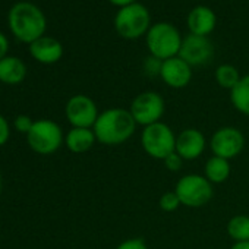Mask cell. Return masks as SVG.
Segmentation results:
<instances>
[{
	"label": "cell",
	"instance_id": "26",
	"mask_svg": "<svg viewBox=\"0 0 249 249\" xmlns=\"http://www.w3.org/2000/svg\"><path fill=\"white\" fill-rule=\"evenodd\" d=\"M11 137V129H9V123L8 120L0 114V147L5 145Z\"/></svg>",
	"mask_w": 249,
	"mask_h": 249
},
{
	"label": "cell",
	"instance_id": "13",
	"mask_svg": "<svg viewBox=\"0 0 249 249\" xmlns=\"http://www.w3.org/2000/svg\"><path fill=\"white\" fill-rule=\"evenodd\" d=\"M205 137L195 128L183 129L176 137V153L183 160H196L205 150Z\"/></svg>",
	"mask_w": 249,
	"mask_h": 249
},
{
	"label": "cell",
	"instance_id": "8",
	"mask_svg": "<svg viewBox=\"0 0 249 249\" xmlns=\"http://www.w3.org/2000/svg\"><path fill=\"white\" fill-rule=\"evenodd\" d=\"M164 110H166L164 98L154 91H145L138 94L134 98L129 108L137 124H141L144 128L157 122H161L160 119L163 117Z\"/></svg>",
	"mask_w": 249,
	"mask_h": 249
},
{
	"label": "cell",
	"instance_id": "15",
	"mask_svg": "<svg viewBox=\"0 0 249 249\" xmlns=\"http://www.w3.org/2000/svg\"><path fill=\"white\" fill-rule=\"evenodd\" d=\"M215 14L208 6H195L188 15V28L191 34L208 37L215 28Z\"/></svg>",
	"mask_w": 249,
	"mask_h": 249
},
{
	"label": "cell",
	"instance_id": "1",
	"mask_svg": "<svg viewBox=\"0 0 249 249\" xmlns=\"http://www.w3.org/2000/svg\"><path fill=\"white\" fill-rule=\"evenodd\" d=\"M137 122L126 108H107L100 113L92 131L103 145H120L126 142L137 131Z\"/></svg>",
	"mask_w": 249,
	"mask_h": 249
},
{
	"label": "cell",
	"instance_id": "19",
	"mask_svg": "<svg viewBox=\"0 0 249 249\" xmlns=\"http://www.w3.org/2000/svg\"><path fill=\"white\" fill-rule=\"evenodd\" d=\"M230 101L239 113L249 116V73L242 76L230 91Z\"/></svg>",
	"mask_w": 249,
	"mask_h": 249
},
{
	"label": "cell",
	"instance_id": "21",
	"mask_svg": "<svg viewBox=\"0 0 249 249\" xmlns=\"http://www.w3.org/2000/svg\"><path fill=\"white\" fill-rule=\"evenodd\" d=\"M240 78L242 76L239 75V71L231 65H221L215 71V81L224 89L231 91L236 87V84L240 81Z\"/></svg>",
	"mask_w": 249,
	"mask_h": 249
},
{
	"label": "cell",
	"instance_id": "14",
	"mask_svg": "<svg viewBox=\"0 0 249 249\" xmlns=\"http://www.w3.org/2000/svg\"><path fill=\"white\" fill-rule=\"evenodd\" d=\"M30 53L37 62L52 65L59 62L60 57L63 56V46L60 44L59 40L43 36L30 44Z\"/></svg>",
	"mask_w": 249,
	"mask_h": 249
},
{
	"label": "cell",
	"instance_id": "29",
	"mask_svg": "<svg viewBox=\"0 0 249 249\" xmlns=\"http://www.w3.org/2000/svg\"><path fill=\"white\" fill-rule=\"evenodd\" d=\"M108 2L114 6H119L120 9L124 8V6H129L132 3H135V0H108Z\"/></svg>",
	"mask_w": 249,
	"mask_h": 249
},
{
	"label": "cell",
	"instance_id": "10",
	"mask_svg": "<svg viewBox=\"0 0 249 249\" xmlns=\"http://www.w3.org/2000/svg\"><path fill=\"white\" fill-rule=\"evenodd\" d=\"M245 147L243 134L234 126H223L214 132L210 141V148L214 156L230 160L237 157Z\"/></svg>",
	"mask_w": 249,
	"mask_h": 249
},
{
	"label": "cell",
	"instance_id": "16",
	"mask_svg": "<svg viewBox=\"0 0 249 249\" xmlns=\"http://www.w3.org/2000/svg\"><path fill=\"white\" fill-rule=\"evenodd\" d=\"M27 75L25 63L15 56H5L0 59V82L17 85L24 81Z\"/></svg>",
	"mask_w": 249,
	"mask_h": 249
},
{
	"label": "cell",
	"instance_id": "12",
	"mask_svg": "<svg viewBox=\"0 0 249 249\" xmlns=\"http://www.w3.org/2000/svg\"><path fill=\"white\" fill-rule=\"evenodd\" d=\"M160 78L172 88H185L192 79V66L179 56L163 60Z\"/></svg>",
	"mask_w": 249,
	"mask_h": 249
},
{
	"label": "cell",
	"instance_id": "24",
	"mask_svg": "<svg viewBox=\"0 0 249 249\" xmlns=\"http://www.w3.org/2000/svg\"><path fill=\"white\" fill-rule=\"evenodd\" d=\"M163 161H164L166 169H169L170 172H179L182 169V166H183V159L176 151L172 153L169 157H166Z\"/></svg>",
	"mask_w": 249,
	"mask_h": 249
},
{
	"label": "cell",
	"instance_id": "4",
	"mask_svg": "<svg viewBox=\"0 0 249 249\" xmlns=\"http://www.w3.org/2000/svg\"><path fill=\"white\" fill-rule=\"evenodd\" d=\"M114 28L117 34L123 38L135 40L148 33L150 27V12L141 3H132L119 9L114 18Z\"/></svg>",
	"mask_w": 249,
	"mask_h": 249
},
{
	"label": "cell",
	"instance_id": "9",
	"mask_svg": "<svg viewBox=\"0 0 249 249\" xmlns=\"http://www.w3.org/2000/svg\"><path fill=\"white\" fill-rule=\"evenodd\" d=\"M65 114L72 128H89L95 124L100 113L97 104L92 98L84 94L73 95L68 100L65 107Z\"/></svg>",
	"mask_w": 249,
	"mask_h": 249
},
{
	"label": "cell",
	"instance_id": "3",
	"mask_svg": "<svg viewBox=\"0 0 249 249\" xmlns=\"http://www.w3.org/2000/svg\"><path fill=\"white\" fill-rule=\"evenodd\" d=\"M182 37L176 27L166 22L153 25L147 33V47L153 57L167 60L179 56Z\"/></svg>",
	"mask_w": 249,
	"mask_h": 249
},
{
	"label": "cell",
	"instance_id": "30",
	"mask_svg": "<svg viewBox=\"0 0 249 249\" xmlns=\"http://www.w3.org/2000/svg\"><path fill=\"white\" fill-rule=\"evenodd\" d=\"M230 249H249V240L245 242H234Z\"/></svg>",
	"mask_w": 249,
	"mask_h": 249
},
{
	"label": "cell",
	"instance_id": "17",
	"mask_svg": "<svg viewBox=\"0 0 249 249\" xmlns=\"http://www.w3.org/2000/svg\"><path fill=\"white\" fill-rule=\"evenodd\" d=\"M95 141H97L95 134L89 128H72L65 138V144L68 150L75 154L87 153L88 150L92 148Z\"/></svg>",
	"mask_w": 249,
	"mask_h": 249
},
{
	"label": "cell",
	"instance_id": "20",
	"mask_svg": "<svg viewBox=\"0 0 249 249\" xmlns=\"http://www.w3.org/2000/svg\"><path fill=\"white\" fill-rule=\"evenodd\" d=\"M227 233L234 242L249 240V217L248 215H234L227 223Z\"/></svg>",
	"mask_w": 249,
	"mask_h": 249
},
{
	"label": "cell",
	"instance_id": "18",
	"mask_svg": "<svg viewBox=\"0 0 249 249\" xmlns=\"http://www.w3.org/2000/svg\"><path fill=\"white\" fill-rule=\"evenodd\" d=\"M204 172H205V178L211 183H223L230 176V163L226 159L213 156L205 163Z\"/></svg>",
	"mask_w": 249,
	"mask_h": 249
},
{
	"label": "cell",
	"instance_id": "6",
	"mask_svg": "<svg viewBox=\"0 0 249 249\" xmlns=\"http://www.w3.org/2000/svg\"><path fill=\"white\" fill-rule=\"evenodd\" d=\"M141 142L144 151L156 160H164L176 151V135L169 124L163 122L145 126L141 135Z\"/></svg>",
	"mask_w": 249,
	"mask_h": 249
},
{
	"label": "cell",
	"instance_id": "23",
	"mask_svg": "<svg viewBox=\"0 0 249 249\" xmlns=\"http://www.w3.org/2000/svg\"><path fill=\"white\" fill-rule=\"evenodd\" d=\"M33 124H34V120H33L30 116H27V114H19V116H17L15 120H14V126H15V129H17L18 132H21V134H25V135L31 131Z\"/></svg>",
	"mask_w": 249,
	"mask_h": 249
},
{
	"label": "cell",
	"instance_id": "22",
	"mask_svg": "<svg viewBox=\"0 0 249 249\" xmlns=\"http://www.w3.org/2000/svg\"><path fill=\"white\" fill-rule=\"evenodd\" d=\"M159 204H160V208L163 211H166V213H173V211H176L179 208V205H182L180 201H179V196L176 195L175 191L163 194Z\"/></svg>",
	"mask_w": 249,
	"mask_h": 249
},
{
	"label": "cell",
	"instance_id": "7",
	"mask_svg": "<svg viewBox=\"0 0 249 249\" xmlns=\"http://www.w3.org/2000/svg\"><path fill=\"white\" fill-rule=\"evenodd\" d=\"M176 195L182 205L189 208H199L208 204L214 195L213 183L201 175H185L180 178L175 188Z\"/></svg>",
	"mask_w": 249,
	"mask_h": 249
},
{
	"label": "cell",
	"instance_id": "28",
	"mask_svg": "<svg viewBox=\"0 0 249 249\" xmlns=\"http://www.w3.org/2000/svg\"><path fill=\"white\" fill-rule=\"evenodd\" d=\"M8 50H9V41H8V38H6V36L3 33H0V59H3L5 56H8L6 54Z\"/></svg>",
	"mask_w": 249,
	"mask_h": 249
},
{
	"label": "cell",
	"instance_id": "32",
	"mask_svg": "<svg viewBox=\"0 0 249 249\" xmlns=\"http://www.w3.org/2000/svg\"><path fill=\"white\" fill-rule=\"evenodd\" d=\"M21 2H25V0H21Z\"/></svg>",
	"mask_w": 249,
	"mask_h": 249
},
{
	"label": "cell",
	"instance_id": "27",
	"mask_svg": "<svg viewBox=\"0 0 249 249\" xmlns=\"http://www.w3.org/2000/svg\"><path fill=\"white\" fill-rule=\"evenodd\" d=\"M161 63L163 60L160 59H156V57H150L145 63V69L150 75H159L160 76V71H161Z\"/></svg>",
	"mask_w": 249,
	"mask_h": 249
},
{
	"label": "cell",
	"instance_id": "11",
	"mask_svg": "<svg viewBox=\"0 0 249 249\" xmlns=\"http://www.w3.org/2000/svg\"><path fill=\"white\" fill-rule=\"evenodd\" d=\"M214 56V47L208 37L189 34L182 40L179 57L183 59L189 66H204Z\"/></svg>",
	"mask_w": 249,
	"mask_h": 249
},
{
	"label": "cell",
	"instance_id": "31",
	"mask_svg": "<svg viewBox=\"0 0 249 249\" xmlns=\"http://www.w3.org/2000/svg\"><path fill=\"white\" fill-rule=\"evenodd\" d=\"M2 186H3V180H2V175H0V191H2Z\"/></svg>",
	"mask_w": 249,
	"mask_h": 249
},
{
	"label": "cell",
	"instance_id": "2",
	"mask_svg": "<svg viewBox=\"0 0 249 249\" xmlns=\"http://www.w3.org/2000/svg\"><path fill=\"white\" fill-rule=\"evenodd\" d=\"M8 24L14 36L28 44L43 37L47 27L43 11L30 2L15 3L8 14Z\"/></svg>",
	"mask_w": 249,
	"mask_h": 249
},
{
	"label": "cell",
	"instance_id": "25",
	"mask_svg": "<svg viewBox=\"0 0 249 249\" xmlns=\"http://www.w3.org/2000/svg\"><path fill=\"white\" fill-rule=\"evenodd\" d=\"M116 249H148L147 243L140 237H132L128 240H123Z\"/></svg>",
	"mask_w": 249,
	"mask_h": 249
},
{
	"label": "cell",
	"instance_id": "5",
	"mask_svg": "<svg viewBox=\"0 0 249 249\" xmlns=\"http://www.w3.org/2000/svg\"><path fill=\"white\" fill-rule=\"evenodd\" d=\"M27 141L34 153L50 156L56 153L63 144V132L56 122L40 119L34 122L31 131L27 134Z\"/></svg>",
	"mask_w": 249,
	"mask_h": 249
}]
</instances>
